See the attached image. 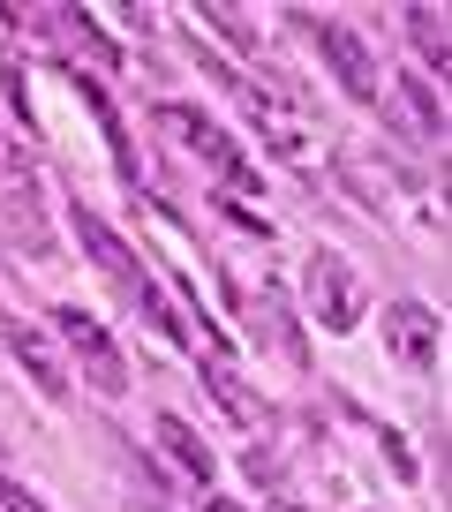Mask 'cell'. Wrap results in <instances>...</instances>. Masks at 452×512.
<instances>
[{
  "instance_id": "2",
  "label": "cell",
  "mask_w": 452,
  "mask_h": 512,
  "mask_svg": "<svg viewBox=\"0 0 452 512\" xmlns=\"http://www.w3.org/2000/svg\"><path fill=\"white\" fill-rule=\"evenodd\" d=\"M159 128H166V136H181V144H189V151H196L204 166H219V174L234 181V189H257L249 159H242L234 144H226V136H219V128H211V121H204L196 106H174V98H166V106H159Z\"/></svg>"
},
{
  "instance_id": "15",
  "label": "cell",
  "mask_w": 452,
  "mask_h": 512,
  "mask_svg": "<svg viewBox=\"0 0 452 512\" xmlns=\"http://www.w3.org/2000/svg\"><path fill=\"white\" fill-rule=\"evenodd\" d=\"M219 211H226V219H234V226H242V234H257V241H264V234H272V226H264V219H257V211H249V204H242V196H219Z\"/></svg>"
},
{
  "instance_id": "14",
  "label": "cell",
  "mask_w": 452,
  "mask_h": 512,
  "mask_svg": "<svg viewBox=\"0 0 452 512\" xmlns=\"http://www.w3.org/2000/svg\"><path fill=\"white\" fill-rule=\"evenodd\" d=\"M196 16H204V23H219V31L234 38V46H257V31H249V16H242V8H196Z\"/></svg>"
},
{
  "instance_id": "4",
  "label": "cell",
  "mask_w": 452,
  "mask_h": 512,
  "mask_svg": "<svg viewBox=\"0 0 452 512\" xmlns=\"http://www.w3.org/2000/svg\"><path fill=\"white\" fill-rule=\"evenodd\" d=\"M309 31H317L324 61L339 68V83H347V98H362V106H370V98H385V91H377V61H370V46H362V31H347V23H339V16H317V23H309Z\"/></svg>"
},
{
  "instance_id": "9",
  "label": "cell",
  "mask_w": 452,
  "mask_h": 512,
  "mask_svg": "<svg viewBox=\"0 0 452 512\" xmlns=\"http://www.w3.org/2000/svg\"><path fill=\"white\" fill-rule=\"evenodd\" d=\"M8 354L31 369V384L46 392V400H68V369H61V354L46 347V332H31V324H8Z\"/></svg>"
},
{
  "instance_id": "11",
  "label": "cell",
  "mask_w": 452,
  "mask_h": 512,
  "mask_svg": "<svg viewBox=\"0 0 452 512\" xmlns=\"http://www.w3.org/2000/svg\"><path fill=\"white\" fill-rule=\"evenodd\" d=\"M204 377H211V392H219V407H226L234 422H264V400H257V392H249L226 362H204Z\"/></svg>"
},
{
  "instance_id": "1",
  "label": "cell",
  "mask_w": 452,
  "mask_h": 512,
  "mask_svg": "<svg viewBox=\"0 0 452 512\" xmlns=\"http://www.w3.org/2000/svg\"><path fill=\"white\" fill-rule=\"evenodd\" d=\"M309 302H317L324 332H355L362 309H370V287H362V272L347 256H317V264H309Z\"/></svg>"
},
{
  "instance_id": "7",
  "label": "cell",
  "mask_w": 452,
  "mask_h": 512,
  "mask_svg": "<svg viewBox=\"0 0 452 512\" xmlns=\"http://www.w3.org/2000/svg\"><path fill=\"white\" fill-rule=\"evenodd\" d=\"M437 339H445L437 309H422V302H392L385 309V347L400 354L407 369H437Z\"/></svg>"
},
{
  "instance_id": "13",
  "label": "cell",
  "mask_w": 452,
  "mask_h": 512,
  "mask_svg": "<svg viewBox=\"0 0 452 512\" xmlns=\"http://www.w3.org/2000/svg\"><path fill=\"white\" fill-rule=\"evenodd\" d=\"M400 98H407V113H415V128H422V136H437V144H445V106H437V98L422 91L415 76L400 83Z\"/></svg>"
},
{
  "instance_id": "3",
  "label": "cell",
  "mask_w": 452,
  "mask_h": 512,
  "mask_svg": "<svg viewBox=\"0 0 452 512\" xmlns=\"http://www.w3.org/2000/svg\"><path fill=\"white\" fill-rule=\"evenodd\" d=\"M68 219H76V234H83V249H91V264H98V272H106L113 287H121V294L136 302V294H144V279H151V272H144V256H129V241L113 234V226L98 219V211L68 204Z\"/></svg>"
},
{
  "instance_id": "12",
  "label": "cell",
  "mask_w": 452,
  "mask_h": 512,
  "mask_svg": "<svg viewBox=\"0 0 452 512\" xmlns=\"http://www.w3.org/2000/svg\"><path fill=\"white\" fill-rule=\"evenodd\" d=\"M407 31H415V53L445 76L452 68V46H445V8H407Z\"/></svg>"
},
{
  "instance_id": "10",
  "label": "cell",
  "mask_w": 452,
  "mask_h": 512,
  "mask_svg": "<svg viewBox=\"0 0 452 512\" xmlns=\"http://www.w3.org/2000/svg\"><path fill=\"white\" fill-rule=\"evenodd\" d=\"M159 445L174 452V467H181L189 482H211V452H204V437H196L181 415H159Z\"/></svg>"
},
{
  "instance_id": "5",
  "label": "cell",
  "mask_w": 452,
  "mask_h": 512,
  "mask_svg": "<svg viewBox=\"0 0 452 512\" xmlns=\"http://www.w3.org/2000/svg\"><path fill=\"white\" fill-rule=\"evenodd\" d=\"M0 204H8V234L23 249H46V226H38V174L16 144H0Z\"/></svg>"
},
{
  "instance_id": "16",
  "label": "cell",
  "mask_w": 452,
  "mask_h": 512,
  "mask_svg": "<svg viewBox=\"0 0 452 512\" xmlns=\"http://www.w3.org/2000/svg\"><path fill=\"white\" fill-rule=\"evenodd\" d=\"M204 512H249V505H234V497H211V505Z\"/></svg>"
},
{
  "instance_id": "6",
  "label": "cell",
  "mask_w": 452,
  "mask_h": 512,
  "mask_svg": "<svg viewBox=\"0 0 452 512\" xmlns=\"http://www.w3.org/2000/svg\"><path fill=\"white\" fill-rule=\"evenodd\" d=\"M53 324H61V339H68V347L83 354V362H91V377L106 384V392H121V384H129V369H121V354H113V332H106V324L91 317V309L61 302V309H53Z\"/></svg>"
},
{
  "instance_id": "8",
  "label": "cell",
  "mask_w": 452,
  "mask_h": 512,
  "mask_svg": "<svg viewBox=\"0 0 452 512\" xmlns=\"http://www.w3.org/2000/svg\"><path fill=\"white\" fill-rule=\"evenodd\" d=\"M249 121L264 128V144H272L279 159H309V121L294 106H279L272 91H249Z\"/></svg>"
}]
</instances>
